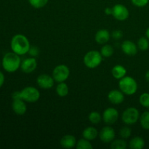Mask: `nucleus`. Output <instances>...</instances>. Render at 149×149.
I'll return each instance as SVG.
<instances>
[{
    "label": "nucleus",
    "mask_w": 149,
    "mask_h": 149,
    "mask_svg": "<svg viewBox=\"0 0 149 149\" xmlns=\"http://www.w3.org/2000/svg\"><path fill=\"white\" fill-rule=\"evenodd\" d=\"M10 47L15 53L19 55H23L29 52L31 45L29 39L26 36L18 33L12 38Z\"/></svg>",
    "instance_id": "obj_1"
},
{
    "label": "nucleus",
    "mask_w": 149,
    "mask_h": 149,
    "mask_svg": "<svg viewBox=\"0 0 149 149\" xmlns=\"http://www.w3.org/2000/svg\"><path fill=\"white\" fill-rule=\"evenodd\" d=\"M13 99H22L27 103H36L40 98V93L34 87L29 86L23 88L21 91L13 93Z\"/></svg>",
    "instance_id": "obj_2"
},
{
    "label": "nucleus",
    "mask_w": 149,
    "mask_h": 149,
    "mask_svg": "<svg viewBox=\"0 0 149 149\" xmlns=\"http://www.w3.org/2000/svg\"><path fill=\"white\" fill-rule=\"evenodd\" d=\"M3 68L8 73L15 72L20 68L21 59L20 55L14 52H7L4 55L1 61Z\"/></svg>",
    "instance_id": "obj_3"
},
{
    "label": "nucleus",
    "mask_w": 149,
    "mask_h": 149,
    "mask_svg": "<svg viewBox=\"0 0 149 149\" xmlns=\"http://www.w3.org/2000/svg\"><path fill=\"white\" fill-rule=\"evenodd\" d=\"M119 90L125 95H132L138 90V83L132 77H124L119 81Z\"/></svg>",
    "instance_id": "obj_4"
},
{
    "label": "nucleus",
    "mask_w": 149,
    "mask_h": 149,
    "mask_svg": "<svg viewBox=\"0 0 149 149\" xmlns=\"http://www.w3.org/2000/svg\"><path fill=\"white\" fill-rule=\"evenodd\" d=\"M84 63L90 69L96 68L100 65L103 61L101 53L97 50H90L85 54L84 57Z\"/></svg>",
    "instance_id": "obj_5"
},
{
    "label": "nucleus",
    "mask_w": 149,
    "mask_h": 149,
    "mask_svg": "<svg viewBox=\"0 0 149 149\" xmlns=\"http://www.w3.org/2000/svg\"><path fill=\"white\" fill-rule=\"evenodd\" d=\"M139 111L135 107H129L124 111L122 119L125 124L127 125H134L140 119Z\"/></svg>",
    "instance_id": "obj_6"
},
{
    "label": "nucleus",
    "mask_w": 149,
    "mask_h": 149,
    "mask_svg": "<svg viewBox=\"0 0 149 149\" xmlns=\"http://www.w3.org/2000/svg\"><path fill=\"white\" fill-rule=\"evenodd\" d=\"M70 75L69 68L66 65L61 64L55 67L52 71V77L56 82H63L66 81Z\"/></svg>",
    "instance_id": "obj_7"
},
{
    "label": "nucleus",
    "mask_w": 149,
    "mask_h": 149,
    "mask_svg": "<svg viewBox=\"0 0 149 149\" xmlns=\"http://www.w3.org/2000/svg\"><path fill=\"white\" fill-rule=\"evenodd\" d=\"M112 15L116 20L124 21L129 17L130 13L127 7L122 4H116L112 7Z\"/></svg>",
    "instance_id": "obj_8"
},
{
    "label": "nucleus",
    "mask_w": 149,
    "mask_h": 149,
    "mask_svg": "<svg viewBox=\"0 0 149 149\" xmlns=\"http://www.w3.org/2000/svg\"><path fill=\"white\" fill-rule=\"evenodd\" d=\"M119 118V112L114 108H107L103 111L102 119L106 125H113L116 123Z\"/></svg>",
    "instance_id": "obj_9"
},
{
    "label": "nucleus",
    "mask_w": 149,
    "mask_h": 149,
    "mask_svg": "<svg viewBox=\"0 0 149 149\" xmlns=\"http://www.w3.org/2000/svg\"><path fill=\"white\" fill-rule=\"evenodd\" d=\"M115 135H116L115 130L110 126L104 127L99 132V138L100 141L105 143H111L114 140Z\"/></svg>",
    "instance_id": "obj_10"
},
{
    "label": "nucleus",
    "mask_w": 149,
    "mask_h": 149,
    "mask_svg": "<svg viewBox=\"0 0 149 149\" xmlns=\"http://www.w3.org/2000/svg\"><path fill=\"white\" fill-rule=\"evenodd\" d=\"M36 83L39 87L45 90H48L53 87L55 80L53 77L46 74H42L39 75L36 79Z\"/></svg>",
    "instance_id": "obj_11"
},
{
    "label": "nucleus",
    "mask_w": 149,
    "mask_h": 149,
    "mask_svg": "<svg viewBox=\"0 0 149 149\" xmlns=\"http://www.w3.org/2000/svg\"><path fill=\"white\" fill-rule=\"evenodd\" d=\"M37 67V62L34 57L26 58L21 62L20 68L25 74H31L36 70Z\"/></svg>",
    "instance_id": "obj_12"
},
{
    "label": "nucleus",
    "mask_w": 149,
    "mask_h": 149,
    "mask_svg": "<svg viewBox=\"0 0 149 149\" xmlns=\"http://www.w3.org/2000/svg\"><path fill=\"white\" fill-rule=\"evenodd\" d=\"M108 99L112 104L119 105L125 100V95L120 90H113L108 94Z\"/></svg>",
    "instance_id": "obj_13"
},
{
    "label": "nucleus",
    "mask_w": 149,
    "mask_h": 149,
    "mask_svg": "<svg viewBox=\"0 0 149 149\" xmlns=\"http://www.w3.org/2000/svg\"><path fill=\"white\" fill-rule=\"evenodd\" d=\"M138 46L130 40H125L122 44V50L124 53L129 56H133L138 52Z\"/></svg>",
    "instance_id": "obj_14"
},
{
    "label": "nucleus",
    "mask_w": 149,
    "mask_h": 149,
    "mask_svg": "<svg viewBox=\"0 0 149 149\" xmlns=\"http://www.w3.org/2000/svg\"><path fill=\"white\" fill-rule=\"evenodd\" d=\"M12 109L13 111L18 116L25 114L27 111V106L24 100L22 99H14L12 103Z\"/></svg>",
    "instance_id": "obj_15"
},
{
    "label": "nucleus",
    "mask_w": 149,
    "mask_h": 149,
    "mask_svg": "<svg viewBox=\"0 0 149 149\" xmlns=\"http://www.w3.org/2000/svg\"><path fill=\"white\" fill-rule=\"evenodd\" d=\"M95 39L97 44L105 45L110 39V33L106 29H100L96 32Z\"/></svg>",
    "instance_id": "obj_16"
},
{
    "label": "nucleus",
    "mask_w": 149,
    "mask_h": 149,
    "mask_svg": "<svg viewBox=\"0 0 149 149\" xmlns=\"http://www.w3.org/2000/svg\"><path fill=\"white\" fill-rule=\"evenodd\" d=\"M77 140L76 138L72 135H64L61 140V146L62 148H72L77 145Z\"/></svg>",
    "instance_id": "obj_17"
},
{
    "label": "nucleus",
    "mask_w": 149,
    "mask_h": 149,
    "mask_svg": "<svg viewBox=\"0 0 149 149\" xmlns=\"http://www.w3.org/2000/svg\"><path fill=\"white\" fill-rule=\"evenodd\" d=\"M82 135L83 138L88 141H93V140L96 139V138L97 137L98 132H97V130L94 127H87L83 131Z\"/></svg>",
    "instance_id": "obj_18"
},
{
    "label": "nucleus",
    "mask_w": 149,
    "mask_h": 149,
    "mask_svg": "<svg viewBox=\"0 0 149 149\" xmlns=\"http://www.w3.org/2000/svg\"><path fill=\"white\" fill-rule=\"evenodd\" d=\"M111 74L113 78L116 79H121L125 77L127 74V69L122 65H116L111 70Z\"/></svg>",
    "instance_id": "obj_19"
},
{
    "label": "nucleus",
    "mask_w": 149,
    "mask_h": 149,
    "mask_svg": "<svg viewBox=\"0 0 149 149\" xmlns=\"http://www.w3.org/2000/svg\"><path fill=\"white\" fill-rule=\"evenodd\" d=\"M129 146L131 149H142L145 146V141L141 137H134L130 141Z\"/></svg>",
    "instance_id": "obj_20"
},
{
    "label": "nucleus",
    "mask_w": 149,
    "mask_h": 149,
    "mask_svg": "<svg viewBox=\"0 0 149 149\" xmlns=\"http://www.w3.org/2000/svg\"><path fill=\"white\" fill-rule=\"evenodd\" d=\"M68 93H69V88L65 81L58 83L56 87V93L58 95H59L60 97H65L68 95Z\"/></svg>",
    "instance_id": "obj_21"
},
{
    "label": "nucleus",
    "mask_w": 149,
    "mask_h": 149,
    "mask_svg": "<svg viewBox=\"0 0 149 149\" xmlns=\"http://www.w3.org/2000/svg\"><path fill=\"white\" fill-rule=\"evenodd\" d=\"M140 124L143 129L149 130V111H144L140 116Z\"/></svg>",
    "instance_id": "obj_22"
},
{
    "label": "nucleus",
    "mask_w": 149,
    "mask_h": 149,
    "mask_svg": "<svg viewBox=\"0 0 149 149\" xmlns=\"http://www.w3.org/2000/svg\"><path fill=\"white\" fill-rule=\"evenodd\" d=\"M127 146V142L122 138V139L113 140L111 143V149H125Z\"/></svg>",
    "instance_id": "obj_23"
},
{
    "label": "nucleus",
    "mask_w": 149,
    "mask_h": 149,
    "mask_svg": "<svg viewBox=\"0 0 149 149\" xmlns=\"http://www.w3.org/2000/svg\"><path fill=\"white\" fill-rule=\"evenodd\" d=\"M113 52L114 49L110 45H104L100 49V53L104 58H110L113 55Z\"/></svg>",
    "instance_id": "obj_24"
},
{
    "label": "nucleus",
    "mask_w": 149,
    "mask_h": 149,
    "mask_svg": "<svg viewBox=\"0 0 149 149\" xmlns=\"http://www.w3.org/2000/svg\"><path fill=\"white\" fill-rule=\"evenodd\" d=\"M138 48L141 51H146L149 48V39L147 37H141L137 43Z\"/></svg>",
    "instance_id": "obj_25"
},
{
    "label": "nucleus",
    "mask_w": 149,
    "mask_h": 149,
    "mask_svg": "<svg viewBox=\"0 0 149 149\" xmlns=\"http://www.w3.org/2000/svg\"><path fill=\"white\" fill-rule=\"evenodd\" d=\"M76 148L77 149H92L93 146L90 141L85 138H82V139L79 140L78 142L77 143Z\"/></svg>",
    "instance_id": "obj_26"
},
{
    "label": "nucleus",
    "mask_w": 149,
    "mask_h": 149,
    "mask_svg": "<svg viewBox=\"0 0 149 149\" xmlns=\"http://www.w3.org/2000/svg\"><path fill=\"white\" fill-rule=\"evenodd\" d=\"M88 119L89 121H90L92 124L97 125V124L100 123V121L102 120V116L99 112L92 111L91 113L89 114Z\"/></svg>",
    "instance_id": "obj_27"
},
{
    "label": "nucleus",
    "mask_w": 149,
    "mask_h": 149,
    "mask_svg": "<svg viewBox=\"0 0 149 149\" xmlns=\"http://www.w3.org/2000/svg\"><path fill=\"white\" fill-rule=\"evenodd\" d=\"M48 1L49 0H29V4L36 9H40L45 7Z\"/></svg>",
    "instance_id": "obj_28"
},
{
    "label": "nucleus",
    "mask_w": 149,
    "mask_h": 149,
    "mask_svg": "<svg viewBox=\"0 0 149 149\" xmlns=\"http://www.w3.org/2000/svg\"><path fill=\"white\" fill-rule=\"evenodd\" d=\"M139 103L143 107L149 108V93H144L139 97Z\"/></svg>",
    "instance_id": "obj_29"
},
{
    "label": "nucleus",
    "mask_w": 149,
    "mask_h": 149,
    "mask_svg": "<svg viewBox=\"0 0 149 149\" xmlns=\"http://www.w3.org/2000/svg\"><path fill=\"white\" fill-rule=\"evenodd\" d=\"M132 134V130L129 127H124L121 128L119 130V135L123 139H127L131 136Z\"/></svg>",
    "instance_id": "obj_30"
},
{
    "label": "nucleus",
    "mask_w": 149,
    "mask_h": 149,
    "mask_svg": "<svg viewBox=\"0 0 149 149\" xmlns=\"http://www.w3.org/2000/svg\"><path fill=\"white\" fill-rule=\"evenodd\" d=\"M149 0H131L134 6L138 7H143L148 4Z\"/></svg>",
    "instance_id": "obj_31"
},
{
    "label": "nucleus",
    "mask_w": 149,
    "mask_h": 149,
    "mask_svg": "<svg viewBox=\"0 0 149 149\" xmlns=\"http://www.w3.org/2000/svg\"><path fill=\"white\" fill-rule=\"evenodd\" d=\"M28 53L31 55V57H36L39 55V49L37 47H31L30 49H29V51Z\"/></svg>",
    "instance_id": "obj_32"
},
{
    "label": "nucleus",
    "mask_w": 149,
    "mask_h": 149,
    "mask_svg": "<svg viewBox=\"0 0 149 149\" xmlns=\"http://www.w3.org/2000/svg\"><path fill=\"white\" fill-rule=\"evenodd\" d=\"M111 36L114 39L119 40V39H122V37L123 36V33H122V31L120 30H115L112 32Z\"/></svg>",
    "instance_id": "obj_33"
},
{
    "label": "nucleus",
    "mask_w": 149,
    "mask_h": 149,
    "mask_svg": "<svg viewBox=\"0 0 149 149\" xmlns=\"http://www.w3.org/2000/svg\"><path fill=\"white\" fill-rule=\"evenodd\" d=\"M4 83V75L1 71H0V87H2Z\"/></svg>",
    "instance_id": "obj_34"
},
{
    "label": "nucleus",
    "mask_w": 149,
    "mask_h": 149,
    "mask_svg": "<svg viewBox=\"0 0 149 149\" xmlns=\"http://www.w3.org/2000/svg\"><path fill=\"white\" fill-rule=\"evenodd\" d=\"M105 14L107 15H112V8H110V7H106L104 10Z\"/></svg>",
    "instance_id": "obj_35"
},
{
    "label": "nucleus",
    "mask_w": 149,
    "mask_h": 149,
    "mask_svg": "<svg viewBox=\"0 0 149 149\" xmlns=\"http://www.w3.org/2000/svg\"><path fill=\"white\" fill-rule=\"evenodd\" d=\"M145 77H146V81L149 82V71H148L146 73Z\"/></svg>",
    "instance_id": "obj_36"
},
{
    "label": "nucleus",
    "mask_w": 149,
    "mask_h": 149,
    "mask_svg": "<svg viewBox=\"0 0 149 149\" xmlns=\"http://www.w3.org/2000/svg\"><path fill=\"white\" fill-rule=\"evenodd\" d=\"M146 37L149 39V27L147 29L146 31Z\"/></svg>",
    "instance_id": "obj_37"
},
{
    "label": "nucleus",
    "mask_w": 149,
    "mask_h": 149,
    "mask_svg": "<svg viewBox=\"0 0 149 149\" xmlns=\"http://www.w3.org/2000/svg\"><path fill=\"white\" fill-rule=\"evenodd\" d=\"M0 65H1V61H0Z\"/></svg>",
    "instance_id": "obj_38"
}]
</instances>
